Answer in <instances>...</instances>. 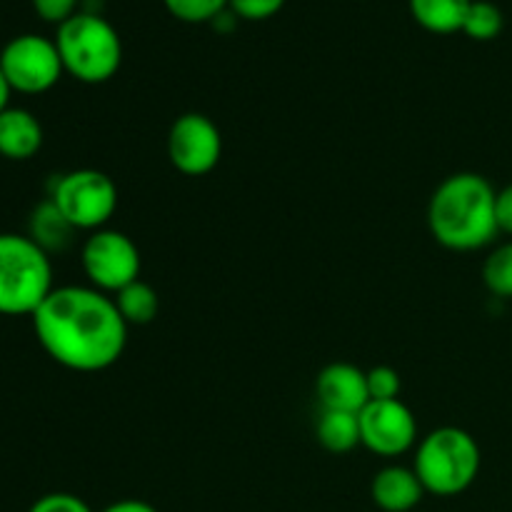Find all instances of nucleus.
Here are the masks:
<instances>
[{"instance_id": "nucleus-1", "label": "nucleus", "mask_w": 512, "mask_h": 512, "mask_svg": "<svg viewBox=\"0 0 512 512\" xmlns=\"http://www.w3.org/2000/svg\"><path fill=\"white\" fill-rule=\"evenodd\" d=\"M30 320L48 358L75 373L110 368L128 345V323L115 300L90 285L53 288Z\"/></svg>"}, {"instance_id": "nucleus-2", "label": "nucleus", "mask_w": 512, "mask_h": 512, "mask_svg": "<svg viewBox=\"0 0 512 512\" xmlns=\"http://www.w3.org/2000/svg\"><path fill=\"white\" fill-rule=\"evenodd\" d=\"M495 193L478 173L448 175L428 203V228L443 248L470 253L498 238Z\"/></svg>"}, {"instance_id": "nucleus-3", "label": "nucleus", "mask_w": 512, "mask_h": 512, "mask_svg": "<svg viewBox=\"0 0 512 512\" xmlns=\"http://www.w3.org/2000/svg\"><path fill=\"white\" fill-rule=\"evenodd\" d=\"M480 463L483 455L478 440L468 430L445 425L420 440L413 470L418 473L425 493L453 498L465 493L478 480Z\"/></svg>"}, {"instance_id": "nucleus-4", "label": "nucleus", "mask_w": 512, "mask_h": 512, "mask_svg": "<svg viewBox=\"0 0 512 512\" xmlns=\"http://www.w3.org/2000/svg\"><path fill=\"white\" fill-rule=\"evenodd\" d=\"M55 45L65 73L80 83H105L118 73L123 60L118 30L93 10H78L73 18L60 23Z\"/></svg>"}, {"instance_id": "nucleus-5", "label": "nucleus", "mask_w": 512, "mask_h": 512, "mask_svg": "<svg viewBox=\"0 0 512 512\" xmlns=\"http://www.w3.org/2000/svg\"><path fill=\"white\" fill-rule=\"evenodd\" d=\"M53 263L33 238L0 233V315H30L53 293Z\"/></svg>"}, {"instance_id": "nucleus-6", "label": "nucleus", "mask_w": 512, "mask_h": 512, "mask_svg": "<svg viewBox=\"0 0 512 512\" xmlns=\"http://www.w3.org/2000/svg\"><path fill=\"white\" fill-rule=\"evenodd\" d=\"M50 200L75 230L105 228L118 210V188L103 170L80 168L60 175Z\"/></svg>"}, {"instance_id": "nucleus-7", "label": "nucleus", "mask_w": 512, "mask_h": 512, "mask_svg": "<svg viewBox=\"0 0 512 512\" xmlns=\"http://www.w3.org/2000/svg\"><path fill=\"white\" fill-rule=\"evenodd\" d=\"M0 70L13 93L40 95L55 88L65 73L55 40L38 33L15 35L0 50Z\"/></svg>"}, {"instance_id": "nucleus-8", "label": "nucleus", "mask_w": 512, "mask_h": 512, "mask_svg": "<svg viewBox=\"0 0 512 512\" xmlns=\"http://www.w3.org/2000/svg\"><path fill=\"white\" fill-rule=\"evenodd\" d=\"M80 265L90 288L100 293H120L125 285L140 280V250L120 230L100 228L88 235L80 250Z\"/></svg>"}, {"instance_id": "nucleus-9", "label": "nucleus", "mask_w": 512, "mask_h": 512, "mask_svg": "<svg viewBox=\"0 0 512 512\" xmlns=\"http://www.w3.org/2000/svg\"><path fill=\"white\" fill-rule=\"evenodd\" d=\"M168 158L178 173L200 178L223 158V135L203 113H183L173 120L168 133Z\"/></svg>"}, {"instance_id": "nucleus-10", "label": "nucleus", "mask_w": 512, "mask_h": 512, "mask_svg": "<svg viewBox=\"0 0 512 512\" xmlns=\"http://www.w3.org/2000/svg\"><path fill=\"white\" fill-rule=\"evenodd\" d=\"M418 443V420L403 400H370L360 410V445L380 458H398Z\"/></svg>"}, {"instance_id": "nucleus-11", "label": "nucleus", "mask_w": 512, "mask_h": 512, "mask_svg": "<svg viewBox=\"0 0 512 512\" xmlns=\"http://www.w3.org/2000/svg\"><path fill=\"white\" fill-rule=\"evenodd\" d=\"M315 393L323 410L360 413L370 403L368 373L353 363H330L320 370Z\"/></svg>"}, {"instance_id": "nucleus-12", "label": "nucleus", "mask_w": 512, "mask_h": 512, "mask_svg": "<svg viewBox=\"0 0 512 512\" xmlns=\"http://www.w3.org/2000/svg\"><path fill=\"white\" fill-rule=\"evenodd\" d=\"M373 503L385 512H410L418 508L423 500L425 488L420 483L418 473L403 465H388L380 473H375L370 485Z\"/></svg>"}, {"instance_id": "nucleus-13", "label": "nucleus", "mask_w": 512, "mask_h": 512, "mask_svg": "<svg viewBox=\"0 0 512 512\" xmlns=\"http://www.w3.org/2000/svg\"><path fill=\"white\" fill-rule=\"evenodd\" d=\"M43 148V125L30 110L5 108L0 113V155L5 160H30Z\"/></svg>"}, {"instance_id": "nucleus-14", "label": "nucleus", "mask_w": 512, "mask_h": 512, "mask_svg": "<svg viewBox=\"0 0 512 512\" xmlns=\"http://www.w3.org/2000/svg\"><path fill=\"white\" fill-rule=\"evenodd\" d=\"M315 438L328 453L343 455L360 445V413L343 410H320Z\"/></svg>"}, {"instance_id": "nucleus-15", "label": "nucleus", "mask_w": 512, "mask_h": 512, "mask_svg": "<svg viewBox=\"0 0 512 512\" xmlns=\"http://www.w3.org/2000/svg\"><path fill=\"white\" fill-rule=\"evenodd\" d=\"M75 228L63 218L53 200H43L38 208L33 210L28 223V238H33L45 253H55V250H65L70 245Z\"/></svg>"}, {"instance_id": "nucleus-16", "label": "nucleus", "mask_w": 512, "mask_h": 512, "mask_svg": "<svg viewBox=\"0 0 512 512\" xmlns=\"http://www.w3.org/2000/svg\"><path fill=\"white\" fill-rule=\"evenodd\" d=\"M470 3L473 0H410V13L433 33H455L463 30Z\"/></svg>"}, {"instance_id": "nucleus-17", "label": "nucleus", "mask_w": 512, "mask_h": 512, "mask_svg": "<svg viewBox=\"0 0 512 512\" xmlns=\"http://www.w3.org/2000/svg\"><path fill=\"white\" fill-rule=\"evenodd\" d=\"M113 300L128 328L130 325H150L158 318L160 298L153 285H148L145 280H135V283L125 285L120 293H115Z\"/></svg>"}, {"instance_id": "nucleus-18", "label": "nucleus", "mask_w": 512, "mask_h": 512, "mask_svg": "<svg viewBox=\"0 0 512 512\" xmlns=\"http://www.w3.org/2000/svg\"><path fill=\"white\" fill-rule=\"evenodd\" d=\"M503 10L490 0H473L468 15H465L463 33H468L473 40H493L503 30Z\"/></svg>"}, {"instance_id": "nucleus-19", "label": "nucleus", "mask_w": 512, "mask_h": 512, "mask_svg": "<svg viewBox=\"0 0 512 512\" xmlns=\"http://www.w3.org/2000/svg\"><path fill=\"white\" fill-rule=\"evenodd\" d=\"M485 288L495 298H512V240L498 245L483 265Z\"/></svg>"}, {"instance_id": "nucleus-20", "label": "nucleus", "mask_w": 512, "mask_h": 512, "mask_svg": "<svg viewBox=\"0 0 512 512\" xmlns=\"http://www.w3.org/2000/svg\"><path fill=\"white\" fill-rule=\"evenodd\" d=\"M230 0H165L170 13L188 23H200V20H215L225 10Z\"/></svg>"}, {"instance_id": "nucleus-21", "label": "nucleus", "mask_w": 512, "mask_h": 512, "mask_svg": "<svg viewBox=\"0 0 512 512\" xmlns=\"http://www.w3.org/2000/svg\"><path fill=\"white\" fill-rule=\"evenodd\" d=\"M400 373L390 365H378L368 370V390L370 400H398L400 398Z\"/></svg>"}, {"instance_id": "nucleus-22", "label": "nucleus", "mask_w": 512, "mask_h": 512, "mask_svg": "<svg viewBox=\"0 0 512 512\" xmlns=\"http://www.w3.org/2000/svg\"><path fill=\"white\" fill-rule=\"evenodd\" d=\"M28 512H93L83 498L73 493H48L35 500Z\"/></svg>"}, {"instance_id": "nucleus-23", "label": "nucleus", "mask_w": 512, "mask_h": 512, "mask_svg": "<svg viewBox=\"0 0 512 512\" xmlns=\"http://www.w3.org/2000/svg\"><path fill=\"white\" fill-rule=\"evenodd\" d=\"M285 0H230V10L240 18L248 20H263L270 18V15L278 13L283 8Z\"/></svg>"}, {"instance_id": "nucleus-24", "label": "nucleus", "mask_w": 512, "mask_h": 512, "mask_svg": "<svg viewBox=\"0 0 512 512\" xmlns=\"http://www.w3.org/2000/svg\"><path fill=\"white\" fill-rule=\"evenodd\" d=\"M75 5L78 0H33L35 13L48 23H65L68 18L75 15Z\"/></svg>"}, {"instance_id": "nucleus-25", "label": "nucleus", "mask_w": 512, "mask_h": 512, "mask_svg": "<svg viewBox=\"0 0 512 512\" xmlns=\"http://www.w3.org/2000/svg\"><path fill=\"white\" fill-rule=\"evenodd\" d=\"M495 218H498L500 233L512 235V183L505 185L503 190H498V198H495Z\"/></svg>"}, {"instance_id": "nucleus-26", "label": "nucleus", "mask_w": 512, "mask_h": 512, "mask_svg": "<svg viewBox=\"0 0 512 512\" xmlns=\"http://www.w3.org/2000/svg\"><path fill=\"white\" fill-rule=\"evenodd\" d=\"M100 512H158V510H155L150 503H145V500L130 498V500H118V503L108 505V508Z\"/></svg>"}, {"instance_id": "nucleus-27", "label": "nucleus", "mask_w": 512, "mask_h": 512, "mask_svg": "<svg viewBox=\"0 0 512 512\" xmlns=\"http://www.w3.org/2000/svg\"><path fill=\"white\" fill-rule=\"evenodd\" d=\"M10 95H13V90H10L8 80H5L3 70H0V113H3L5 108H10Z\"/></svg>"}]
</instances>
